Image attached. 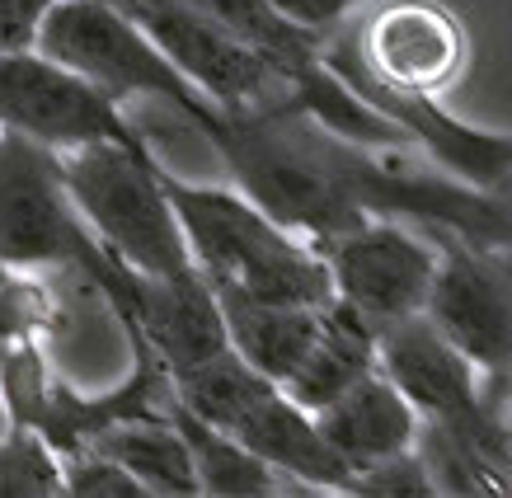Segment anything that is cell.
I'll return each instance as SVG.
<instances>
[{
    "label": "cell",
    "instance_id": "cell-19",
    "mask_svg": "<svg viewBox=\"0 0 512 498\" xmlns=\"http://www.w3.org/2000/svg\"><path fill=\"white\" fill-rule=\"evenodd\" d=\"M57 325L52 292L33 278V268L0 264V353L19 339H43Z\"/></svg>",
    "mask_w": 512,
    "mask_h": 498
},
{
    "label": "cell",
    "instance_id": "cell-23",
    "mask_svg": "<svg viewBox=\"0 0 512 498\" xmlns=\"http://www.w3.org/2000/svg\"><path fill=\"white\" fill-rule=\"evenodd\" d=\"M357 5H362V0H273V10H282L292 24L320 33V38H325L334 24H343Z\"/></svg>",
    "mask_w": 512,
    "mask_h": 498
},
{
    "label": "cell",
    "instance_id": "cell-24",
    "mask_svg": "<svg viewBox=\"0 0 512 498\" xmlns=\"http://www.w3.org/2000/svg\"><path fill=\"white\" fill-rule=\"evenodd\" d=\"M484 245H512V165L484 188Z\"/></svg>",
    "mask_w": 512,
    "mask_h": 498
},
{
    "label": "cell",
    "instance_id": "cell-1",
    "mask_svg": "<svg viewBox=\"0 0 512 498\" xmlns=\"http://www.w3.org/2000/svg\"><path fill=\"white\" fill-rule=\"evenodd\" d=\"M160 184L184 226L188 254L212 292L254 296V301H296V306H320L334 296L320 249L278 226L240 188L188 184L165 165H160Z\"/></svg>",
    "mask_w": 512,
    "mask_h": 498
},
{
    "label": "cell",
    "instance_id": "cell-2",
    "mask_svg": "<svg viewBox=\"0 0 512 498\" xmlns=\"http://www.w3.org/2000/svg\"><path fill=\"white\" fill-rule=\"evenodd\" d=\"M62 179L90 235L137 278H202L188 254L184 226L174 217L170 193L160 184L156 151L94 141L80 151H62Z\"/></svg>",
    "mask_w": 512,
    "mask_h": 498
},
{
    "label": "cell",
    "instance_id": "cell-20",
    "mask_svg": "<svg viewBox=\"0 0 512 498\" xmlns=\"http://www.w3.org/2000/svg\"><path fill=\"white\" fill-rule=\"evenodd\" d=\"M62 494L76 498H146V484L99 447H76L62 456Z\"/></svg>",
    "mask_w": 512,
    "mask_h": 498
},
{
    "label": "cell",
    "instance_id": "cell-22",
    "mask_svg": "<svg viewBox=\"0 0 512 498\" xmlns=\"http://www.w3.org/2000/svg\"><path fill=\"white\" fill-rule=\"evenodd\" d=\"M47 5L52 0H0V57L38 43V24H43Z\"/></svg>",
    "mask_w": 512,
    "mask_h": 498
},
{
    "label": "cell",
    "instance_id": "cell-15",
    "mask_svg": "<svg viewBox=\"0 0 512 498\" xmlns=\"http://www.w3.org/2000/svg\"><path fill=\"white\" fill-rule=\"evenodd\" d=\"M376 367V329L353 311L343 306L339 296H329L320 306V334H315L306 362L296 367L282 390L292 395L301 409H325L334 395L353 386L357 376H367Z\"/></svg>",
    "mask_w": 512,
    "mask_h": 498
},
{
    "label": "cell",
    "instance_id": "cell-9",
    "mask_svg": "<svg viewBox=\"0 0 512 498\" xmlns=\"http://www.w3.org/2000/svg\"><path fill=\"white\" fill-rule=\"evenodd\" d=\"M329 71L357 94L367 99L381 118L400 127L409 146H419L433 156V165L451 179H461L470 188H489L498 174L512 165V132H494V127H475L461 123L456 113H447L437 104V94H419V90H400V85H386L376 80L362 57H357V38H339L334 47H325Z\"/></svg>",
    "mask_w": 512,
    "mask_h": 498
},
{
    "label": "cell",
    "instance_id": "cell-10",
    "mask_svg": "<svg viewBox=\"0 0 512 498\" xmlns=\"http://www.w3.org/2000/svg\"><path fill=\"white\" fill-rule=\"evenodd\" d=\"M127 15L156 38L160 52L188 76V85L217 109L240 113L292 99L287 80L254 47L240 43L231 29H221L212 15L193 10L188 0H132Z\"/></svg>",
    "mask_w": 512,
    "mask_h": 498
},
{
    "label": "cell",
    "instance_id": "cell-26",
    "mask_svg": "<svg viewBox=\"0 0 512 498\" xmlns=\"http://www.w3.org/2000/svg\"><path fill=\"white\" fill-rule=\"evenodd\" d=\"M5 423H10V414H5V405H0V428H5Z\"/></svg>",
    "mask_w": 512,
    "mask_h": 498
},
{
    "label": "cell",
    "instance_id": "cell-4",
    "mask_svg": "<svg viewBox=\"0 0 512 498\" xmlns=\"http://www.w3.org/2000/svg\"><path fill=\"white\" fill-rule=\"evenodd\" d=\"M0 264L10 268H76L104 296L127 278L76 212L62 179V151L0 127Z\"/></svg>",
    "mask_w": 512,
    "mask_h": 498
},
{
    "label": "cell",
    "instance_id": "cell-18",
    "mask_svg": "<svg viewBox=\"0 0 512 498\" xmlns=\"http://www.w3.org/2000/svg\"><path fill=\"white\" fill-rule=\"evenodd\" d=\"M62 494V452L29 423L0 428V498H52Z\"/></svg>",
    "mask_w": 512,
    "mask_h": 498
},
{
    "label": "cell",
    "instance_id": "cell-6",
    "mask_svg": "<svg viewBox=\"0 0 512 498\" xmlns=\"http://www.w3.org/2000/svg\"><path fill=\"white\" fill-rule=\"evenodd\" d=\"M423 231L437 245L423 315L470 358L484 381V400L512 409V245H475L442 226Z\"/></svg>",
    "mask_w": 512,
    "mask_h": 498
},
{
    "label": "cell",
    "instance_id": "cell-3",
    "mask_svg": "<svg viewBox=\"0 0 512 498\" xmlns=\"http://www.w3.org/2000/svg\"><path fill=\"white\" fill-rule=\"evenodd\" d=\"M174 395L184 400L198 419L217 423L226 437H235L245 452H254L264 466H273L287 480L306 484V489H334L339 494L348 470L329 442L315 428V414L301 409L287 390L249 367L231 343L217 348L212 358L193 362L170 372Z\"/></svg>",
    "mask_w": 512,
    "mask_h": 498
},
{
    "label": "cell",
    "instance_id": "cell-12",
    "mask_svg": "<svg viewBox=\"0 0 512 498\" xmlns=\"http://www.w3.org/2000/svg\"><path fill=\"white\" fill-rule=\"evenodd\" d=\"M357 57L386 85L419 94L451 90L470 62L466 24L437 0H395L381 5L362 29H353Z\"/></svg>",
    "mask_w": 512,
    "mask_h": 498
},
{
    "label": "cell",
    "instance_id": "cell-8",
    "mask_svg": "<svg viewBox=\"0 0 512 498\" xmlns=\"http://www.w3.org/2000/svg\"><path fill=\"white\" fill-rule=\"evenodd\" d=\"M329 292L353 306L372 329H386L423 311L437 273L433 235H414L400 217H362L320 245Z\"/></svg>",
    "mask_w": 512,
    "mask_h": 498
},
{
    "label": "cell",
    "instance_id": "cell-11",
    "mask_svg": "<svg viewBox=\"0 0 512 498\" xmlns=\"http://www.w3.org/2000/svg\"><path fill=\"white\" fill-rule=\"evenodd\" d=\"M376 367L395 381V390L414 405L423 423L475 428V423L508 414V409H494L484 400L480 372L423 311L376 329Z\"/></svg>",
    "mask_w": 512,
    "mask_h": 498
},
{
    "label": "cell",
    "instance_id": "cell-5",
    "mask_svg": "<svg viewBox=\"0 0 512 498\" xmlns=\"http://www.w3.org/2000/svg\"><path fill=\"white\" fill-rule=\"evenodd\" d=\"M38 52L62 62L66 71L85 76L118 104L127 99H156L174 109L193 132L217 113L212 99H202L188 76L160 52V43L141 29L137 19L118 5L99 0H52L43 24H38Z\"/></svg>",
    "mask_w": 512,
    "mask_h": 498
},
{
    "label": "cell",
    "instance_id": "cell-25",
    "mask_svg": "<svg viewBox=\"0 0 512 498\" xmlns=\"http://www.w3.org/2000/svg\"><path fill=\"white\" fill-rule=\"evenodd\" d=\"M99 5H118V10H132V0H99Z\"/></svg>",
    "mask_w": 512,
    "mask_h": 498
},
{
    "label": "cell",
    "instance_id": "cell-7",
    "mask_svg": "<svg viewBox=\"0 0 512 498\" xmlns=\"http://www.w3.org/2000/svg\"><path fill=\"white\" fill-rule=\"evenodd\" d=\"M0 127L24 132L52 151H80L94 141L151 151L146 132L127 118L113 94L43 57L38 47L0 57Z\"/></svg>",
    "mask_w": 512,
    "mask_h": 498
},
{
    "label": "cell",
    "instance_id": "cell-21",
    "mask_svg": "<svg viewBox=\"0 0 512 498\" xmlns=\"http://www.w3.org/2000/svg\"><path fill=\"white\" fill-rule=\"evenodd\" d=\"M339 494H362V498H433V475L423 466V456L414 447L386 456V461H372L367 470L348 475Z\"/></svg>",
    "mask_w": 512,
    "mask_h": 498
},
{
    "label": "cell",
    "instance_id": "cell-13",
    "mask_svg": "<svg viewBox=\"0 0 512 498\" xmlns=\"http://www.w3.org/2000/svg\"><path fill=\"white\" fill-rule=\"evenodd\" d=\"M315 428L329 442V452L343 461V470L357 475L372 461H386V456L414 447L419 414L395 390V381L381 367H372L367 376H357L343 395H334L325 409H315Z\"/></svg>",
    "mask_w": 512,
    "mask_h": 498
},
{
    "label": "cell",
    "instance_id": "cell-17",
    "mask_svg": "<svg viewBox=\"0 0 512 498\" xmlns=\"http://www.w3.org/2000/svg\"><path fill=\"white\" fill-rule=\"evenodd\" d=\"M90 447H99L104 456H113L123 470H132L146 494H202L198 489V470H193V456H188V442L179 437L170 419H127L113 423L94 437Z\"/></svg>",
    "mask_w": 512,
    "mask_h": 498
},
{
    "label": "cell",
    "instance_id": "cell-14",
    "mask_svg": "<svg viewBox=\"0 0 512 498\" xmlns=\"http://www.w3.org/2000/svg\"><path fill=\"white\" fill-rule=\"evenodd\" d=\"M217 296L221 325L226 339L249 367H259L273 381L287 376L306 362L315 334H320V306H296V301H254V296H235V292H212Z\"/></svg>",
    "mask_w": 512,
    "mask_h": 498
},
{
    "label": "cell",
    "instance_id": "cell-16",
    "mask_svg": "<svg viewBox=\"0 0 512 498\" xmlns=\"http://www.w3.org/2000/svg\"><path fill=\"white\" fill-rule=\"evenodd\" d=\"M165 419L179 428V437L188 442V456H193V470H198V489L217 498H254V494H278L282 475L273 466H264L254 452H245L235 437H226L217 423L198 419L193 409L170 395L165 405Z\"/></svg>",
    "mask_w": 512,
    "mask_h": 498
},
{
    "label": "cell",
    "instance_id": "cell-27",
    "mask_svg": "<svg viewBox=\"0 0 512 498\" xmlns=\"http://www.w3.org/2000/svg\"><path fill=\"white\" fill-rule=\"evenodd\" d=\"M508 400H512V390H508Z\"/></svg>",
    "mask_w": 512,
    "mask_h": 498
}]
</instances>
